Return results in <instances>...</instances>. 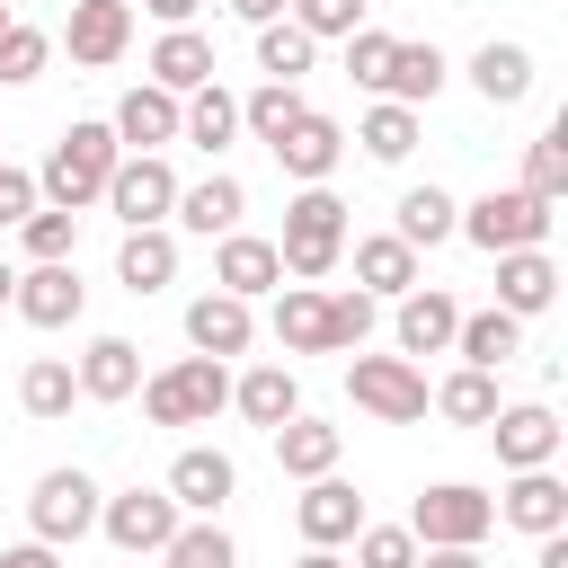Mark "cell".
<instances>
[{
    "label": "cell",
    "instance_id": "74e56055",
    "mask_svg": "<svg viewBox=\"0 0 568 568\" xmlns=\"http://www.w3.org/2000/svg\"><path fill=\"white\" fill-rule=\"evenodd\" d=\"M524 195H532V204H559V195H568V115H559L541 142H524Z\"/></svg>",
    "mask_w": 568,
    "mask_h": 568
},
{
    "label": "cell",
    "instance_id": "60d3db41",
    "mask_svg": "<svg viewBox=\"0 0 568 568\" xmlns=\"http://www.w3.org/2000/svg\"><path fill=\"white\" fill-rule=\"evenodd\" d=\"M311 53H320V44H311V36L293 27V18H275V27H257V71H266V80H284V89H293V80L311 71Z\"/></svg>",
    "mask_w": 568,
    "mask_h": 568
},
{
    "label": "cell",
    "instance_id": "6da1fadb",
    "mask_svg": "<svg viewBox=\"0 0 568 568\" xmlns=\"http://www.w3.org/2000/svg\"><path fill=\"white\" fill-rule=\"evenodd\" d=\"M115 133L106 124H62V142L44 151V169H36V204H62V213H80V204H98L106 195V178H115Z\"/></svg>",
    "mask_w": 568,
    "mask_h": 568
},
{
    "label": "cell",
    "instance_id": "f35d334b",
    "mask_svg": "<svg viewBox=\"0 0 568 568\" xmlns=\"http://www.w3.org/2000/svg\"><path fill=\"white\" fill-rule=\"evenodd\" d=\"M18 248H27V266H62V257L80 248V213H62V204H36V213L18 222Z\"/></svg>",
    "mask_w": 568,
    "mask_h": 568
},
{
    "label": "cell",
    "instance_id": "ac0fdd59",
    "mask_svg": "<svg viewBox=\"0 0 568 568\" xmlns=\"http://www.w3.org/2000/svg\"><path fill=\"white\" fill-rule=\"evenodd\" d=\"M497 524H515V532H568V488H559V470H515L506 479V497H497Z\"/></svg>",
    "mask_w": 568,
    "mask_h": 568
},
{
    "label": "cell",
    "instance_id": "7dc6e473",
    "mask_svg": "<svg viewBox=\"0 0 568 568\" xmlns=\"http://www.w3.org/2000/svg\"><path fill=\"white\" fill-rule=\"evenodd\" d=\"M390 44H399V36H382V27H355V36H346V80H355V89H382V71H390Z\"/></svg>",
    "mask_w": 568,
    "mask_h": 568
},
{
    "label": "cell",
    "instance_id": "f907efd6",
    "mask_svg": "<svg viewBox=\"0 0 568 568\" xmlns=\"http://www.w3.org/2000/svg\"><path fill=\"white\" fill-rule=\"evenodd\" d=\"M142 9H151V18H160V27H186V18H195V9H204V0H142Z\"/></svg>",
    "mask_w": 568,
    "mask_h": 568
},
{
    "label": "cell",
    "instance_id": "9a60e30c",
    "mask_svg": "<svg viewBox=\"0 0 568 568\" xmlns=\"http://www.w3.org/2000/svg\"><path fill=\"white\" fill-rule=\"evenodd\" d=\"M275 284H284L275 240H257V231H222V248H213V293L257 302V293H275Z\"/></svg>",
    "mask_w": 568,
    "mask_h": 568
},
{
    "label": "cell",
    "instance_id": "c3c4849f",
    "mask_svg": "<svg viewBox=\"0 0 568 568\" xmlns=\"http://www.w3.org/2000/svg\"><path fill=\"white\" fill-rule=\"evenodd\" d=\"M27 213H36V178H27V169H9V160H0V231H18V222H27Z\"/></svg>",
    "mask_w": 568,
    "mask_h": 568
},
{
    "label": "cell",
    "instance_id": "2e32d148",
    "mask_svg": "<svg viewBox=\"0 0 568 568\" xmlns=\"http://www.w3.org/2000/svg\"><path fill=\"white\" fill-rule=\"evenodd\" d=\"M178 231H195V240H222V231H240V213H248V186L231 178V169H213V178H195V186H178Z\"/></svg>",
    "mask_w": 568,
    "mask_h": 568
},
{
    "label": "cell",
    "instance_id": "ffe728a7",
    "mask_svg": "<svg viewBox=\"0 0 568 568\" xmlns=\"http://www.w3.org/2000/svg\"><path fill=\"white\" fill-rule=\"evenodd\" d=\"M453 328H462V302L444 284H408L399 293V355H444Z\"/></svg>",
    "mask_w": 568,
    "mask_h": 568
},
{
    "label": "cell",
    "instance_id": "8d00e7d4",
    "mask_svg": "<svg viewBox=\"0 0 568 568\" xmlns=\"http://www.w3.org/2000/svg\"><path fill=\"white\" fill-rule=\"evenodd\" d=\"M240 124H248V133H257V142L275 151V142H284V133L302 124V89H284V80H257V89L240 98Z\"/></svg>",
    "mask_w": 568,
    "mask_h": 568
},
{
    "label": "cell",
    "instance_id": "7402d4cb",
    "mask_svg": "<svg viewBox=\"0 0 568 568\" xmlns=\"http://www.w3.org/2000/svg\"><path fill=\"white\" fill-rule=\"evenodd\" d=\"M559 302V266L541 257V248H506L497 257V311L506 320H532V311H550Z\"/></svg>",
    "mask_w": 568,
    "mask_h": 568
},
{
    "label": "cell",
    "instance_id": "bcb514c9",
    "mask_svg": "<svg viewBox=\"0 0 568 568\" xmlns=\"http://www.w3.org/2000/svg\"><path fill=\"white\" fill-rule=\"evenodd\" d=\"M355 568H417L408 524H364V532H355Z\"/></svg>",
    "mask_w": 568,
    "mask_h": 568
},
{
    "label": "cell",
    "instance_id": "603a6c76",
    "mask_svg": "<svg viewBox=\"0 0 568 568\" xmlns=\"http://www.w3.org/2000/svg\"><path fill=\"white\" fill-rule=\"evenodd\" d=\"M80 399H133L142 390V346L133 337H89V355L71 364Z\"/></svg>",
    "mask_w": 568,
    "mask_h": 568
},
{
    "label": "cell",
    "instance_id": "7a4b0ae2",
    "mask_svg": "<svg viewBox=\"0 0 568 568\" xmlns=\"http://www.w3.org/2000/svg\"><path fill=\"white\" fill-rule=\"evenodd\" d=\"M337 257H346V204H337L328 186H302V195L284 204L275 266H284L293 284H320V275H337Z\"/></svg>",
    "mask_w": 568,
    "mask_h": 568
},
{
    "label": "cell",
    "instance_id": "d6986e66",
    "mask_svg": "<svg viewBox=\"0 0 568 568\" xmlns=\"http://www.w3.org/2000/svg\"><path fill=\"white\" fill-rule=\"evenodd\" d=\"M106 133H115V151H169V142H178V98L142 80V89L115 98V124H106Z\"/></svg>",
    "mask_w": 568,
    "mask_h": 568
},
{
    "label": "cell",
    "instance_id": "d4e9b609",
    "mask_svg": "<svg viewBox=\"0 0 568 568\" xmlns=\"http://www.w3.org/2000/svg\"><path fill=\"white\" fill-rule=\"evenodd\" d=\"M115 284H124V293L178 284V231H169V222H160V231H124V240H115Z\"/></svg>",
    "mask_w": 568,
    "mask_h": 568
},
{
    "label": "cell",
    "instance_id": "e575fe53",
    "mask_svg": "<svg viewBox=\"0 0 568 568\" xmlns=\"http://www.w3.org/2000/svg\"><path fill=\"white\" fill-rule=\"evenodd\" d=\"M160 568H240V541H231V532H222L213 515H186V524L169 532Z\"/></svg>",
    "mask_w": 568,
    "mask_h": 568
},
{
    "label": "cell",
    "instance_id": "8fae6325",
    "mask_svg": "<svg viewBox=\"0 0 568 568\" xmlns=\"http://www.w3.org/2000/svg\"><path fill=\"white\" fill-rule=\"evenodd\" d=\"M9 311L27 320V328H71L80 311H89V284H80V266L62 257V266H27L18 275V293H9Z\"/></svg>",
    "mask_w": 568,
    "mask_h": 568
},
{
    "label": "cell",
    "instance_id": "9c48e42d",
    "mask_svg": "<svg viewBox=\"0 0 568 568\" xmlns=\"http://www.w3.org/2000/svg\"><path fill=\"white\" fill-rule=\"evenodd\" d=\"M178 524H186V515L169 506V488H124V497H106V506H98V532H106L124 559H160Z\"/></svg>",
    "mask_w": 568,
    "mask_h": 568
},
{
    "label": "cell",
    "instance_id": "836d02e7",
    "mask_svg": "<svg viewBox=\"0 0 568 568\" xmlns=\"http://www.w3.org/2000/svg\"><path fill=\"white\" fill-rule=\"evenodd\" d=\"M453 222H462V204H453L444 186H408V195H399V222H390V240H408V248H435V240H453Z\"/></svg>",
    "mask_w": 568,
    "mask_h": 568
},
{
    "label": "cell",
    "instance_id": "9f6ffc18",
    "mask_svg": "<svg viewBox=\"0 0 568 568\" xmlns=\"http://www.w3.org/2000/svg\"><path fill=\"white\" fill-rule=\"evenodd\" d=\"M9 293H18V266H9V257H0V311H9Z\"/></svg>",
    "mask_w": 568,
    "mask_h": 568
},
{
    "label": "cell",
    "instance_id": "816d5d0a",
    "mask_svg": "<svg viewBox=\"0 0 568 568\" xmlns=\"http://www.w3.org/2000/svg\"><path fill=\"white\" fill-rule=\"evenodd\" d=\"M231 18H248V27H275V18H284V0H231Z\"/></svg>",
    "mask_w": 568,
    "mask_h": 568
},
{
    "label": "cell",
    "instance_id": "cb8c5ba5",
    "mask_svg": "<svg viewBox=\"0 0 568 568\" xmlns=\"http://www.w3.org/2000/svg\"><path fill=\"white\" fill-rule=\"evenodd\" d=\"M231 408L248 417V426H284V417H302V382H293V364H248L240 382H231Z\"/></svg>",
    "mask_w": 568,
    "mask_h": 568
},
{
    "label": "cell",
    "instance_id": "f1b7e54d",
    "mask_svg": "<svg viewBox=\"0 0 568 568\" xmlns=\"http://www.w3.org/2000/svg\"><path fill=\"white\" fill-rule=\"evenodd\" d=\"M231 133H240V98H231L222 80H204L195 98H178V142H195V151H231Z\"/></svg>",
    "mask_w": 568,
    "mask_h": 568
},
{
    "label": "cell",
    "instance_id": "d6a6232c",
    "mask_svg": "<svg viewBox=\"0 0 568 568\" xmlns=\"http://www.w3.org/2000/svg\"><path fill=\"white\" fill-rule=\"evenodd\" d=\"M444 71H453V62H444L435 44H390V71H382V98H390V106H426V98L444 89Z\"/></svg>",
    "mask_w": 568,
    "mask_h": 568
},
{
    "label": "cell",
    "instance_id": "4316f807",
    "mask_svg": "<svg viewBox=\"0 0 568 568\" xmlns=\"http://www.w3.org/2000/svg\"><path fill=\"white\" fill-rule=\"evenodd\" d=\"M213 80V44L195 36V27H169L160 44H151V89H169V98H195Z\"/></svg>",
    "mask_w": 568,
    "mask_h": 568
},
{
    "label": "cell",
    "instance_id": "5b68a950",
    "mask_svg": "<svg viewBox=\"0 0 568 568\" xmlns=\"http://www.w3.org/2000/svg\"><path fill=\"white\" fill-rule=\"evenodd\" d=\"M470 248H488V257H506V248H541L550 240V204H532L524 186H488L479 204H462V222H453Z\"/></svg>",
    "mask_w": 568,
    "mask_h": 568
},
{
    "label": "cell",
    "instance_id": "3957f363",
    "mask_svg": "<svg viewBox=\"0 0 568 568\" xmlns=\"http://www.w3.org/2000/svg\"><path fill=\"white\" fill-rule=\"evenodd\" d=\"M222 408H231V364H213V355H178L169 373L142 382V417L151 426H213Z\"/></svg>",
    "mask_w": 568,
    "mask_h": 568
},
{
    "label": "cell",
    "instance_id": "ee69618b",
    "mask_svg": "<svg viewBox=\"0 0 568 568\" xmlns=\"http://www.w3.org/2000/svg\"><path fill=\"white\" fill-rule=\"evenodd\" d=\"M364 9H373V0H284V18H293L311 44H320V36H337V44H346V36L364 27Z\"/></svg>",
    "mask_w": 568,
    "mask_h": 568
},
{
    "label": "cell",
    "instance_id": "b9f144b4",
    "mask_svg": "<svg viewBox=\"0 0 568 568\" xmlns=\"http://www.w3.org/2000/svg\"><path fill=\"white\" fill-rule=\"evenodd\" d=\"M44 62H53V36L27 27V18H9V27H0V89H27Z\"/></svg>",
    "mask_w": 568,
    "mask_h": 568
},
{
    "label": "cell",
    "instance_id": "44dd1931",
    "mask_svg": "<svg viewBox=\"0 0 568 568\" xmlns=\"http://www.w3.org/2000/svg\"><path fill=\"white\" fill-rule=\"evenodd\" d=\"M337 151H346V133H337V115H320V106H302V124L275 142V160H284V178H302V186H328V169H337Z\"/></svg>",
    "mask_w": 568,
    "mask_h": 568
},
{
    "label": "cell",
    "instance_id": "11a10c76",
    "mask_svg": "<svg viewBox=\"0 0 568 568\" xmlns=\"http://www.w3.org/2000/svg\"><path fill=\"white\" fill-rule=\"evenodd\" d=\"M293 568H346V559H337V550H302Z\"/></svg>",
    "mask_w": 568,
    "mask_h": 568
},
{
    "label": "cell",
    "instance_id": "5bb4252c",
    "mask_svg": "<svg viewBox=\"0 0 568 568\" xmlns=\"http://www.w3.org/2000/svg\"><path fill=\"white\" fill-rule=\"evenodd\" d=\"M488 435H497V462H506V470H550L568 426H559L541 399H524V408H497V417H488Z\"/></svg>",
    "mask_w": 568,
    "mask_h": 568
},
{
    "label": "cell",
    "instance_id": "ab89813d",
    "mask_svg": "<svg viewBox=\"0 0 568 568\" xmlns=\"http://www.w3.org/2000/svg\"><path fill=\"white\" fill-rule=\"evenodd\" d=\"M71 399H80L71 364H62V355H36V364H27V382H18V408L53 426V417H71Z\"/></svg>",
    "mask_w": 568,
    "mask_h": 568
},
{
    "label": "cell",
    "instance_id": "8992f818",
    "mask_svg": "<svg viewBox=\"0 0 568 568\" xmlns=\"http://www.w3.org/2000/svg\"><path fill=\"white\" fill-rule=\"evenodd\" d=\"M346 390H355V408L382 417V426H417V417H426V373H417L408 355H346Z\"/></svg>",
    "mask_w": 568,
    "mask_h": 568
},
{
    "label": "cell",
    "instance_id": "4dcf8cb0",
    "mask_svg": "<svg viewBox=\"0 0 568 568\" xmlns=\"http://www.w3.org/2000/svg\"><path fill=\"white\" fill-rule=\"evenodd\" d=\"M470 89H479L488 106H515V98H532V53H524V44H497V36H488V44L470 53Z\"/></svg>",
    "mask_w": 568,
    "mask_h": 568
},
{
    "label": "cell",
    "instance_id": "f5cc1de1",
    "mask_svg": "<svg viewBox=\"0 0 568 568\" xmlns=\"http://www.w3.org/2000/svg\"><path fill=\"white\" fill-rule=\"evenodd\" d=\"M417 568H488L479 550H417Z\"/></svg>",
    "mask_w": 568,
    "mask_h": 568
},
{
    "label": "cell",
    "instance_id": "484cf974",
    "mask_svg": "<svg viewBox=\"0 0 568 568\" xmlns=\"http://www.w3.org/2000/svg\"><path fill=\"white\" fill-rule=\"evenodd\" d=\"M337 453H346V435H337L328 417H284V426H275V462H284V479H328Z\"/></svg>",
    "mask_w": 568,
    "mask_h": 568
},
{
    "label": "cell",
    "instance_id": "ba28073f",
    "mask_svg": "<svg viewBox=\"0 0 568 568\" xmlns=\"http://www.w3.org/2000/svg\"><path fill=\"white\" fill-rule=\"evenodd\" d=\"M98 479L89 470H44L36 479V497H27V524H36V541L44 550H62V541H80V532H98Z\"/></svg>",
    "mask_w": 568,
    "mask_h": 568
},
{
    "label": "cell",
    "instance_id": "f6af8a7d",
    "mask_svg": "<svg viewBox=\"0 0 568 568\" xmlns=\"http://www.w3.org/2000/svg\"><path fill=\"white\" fill-rule=\"evenodd\" d=\"M364 337H373V293H328V355H364Z\"/></svg>",
    "mask_w": 568,
    "mask_h": 568
},
{
    "label": "cell",
    "instance_id": "db71d44e",
    "mask_svg": "<svg viewBox=\"0 0 568 568\" xmlns=\"http://www.w3.org/2000/svg\"><path fill=\"white\" fill-rule=\"evenodd\" d=\"M541 568H568V532H541Z\"/></svg>",
    "mask_w": 568,
    "mask_h": 568
},
{
    "label": "cell",
    "instance_id": "681fc988",
    "mask_svg": "<svg viewBox=\"0 0 568 568\" xmlns=\"http://www.w3.org/2000/svg\"><path fill=\"white\" fill-rule=\"evenodd\" d=\"M0 568H62V550H44V541H18V550H0Z\"/></svg>",
    "mask_w": 568,
    "mask_h": 568
},
{
    "label": "cell",
    "instance_id": "52a82bcc",
    "mask_svg": "<svg viewBox=\"0 0 568 568\" xmlns=\"http://www.w3.org/2000/svg\"><path fill=\"white\" fill-rule=\"evenodd\" d=\"M98 204H106L124 231H160V222H169V204H178V169H169L160 151H124Z\"/></svg>",
    "mask_w": 568,
    "mask_h": 568
},
{
    "label": "cell",
    "instance_id": "4fadbf2b",
    "mask_svg": "<svg viewBox=\"0 0 568 568\" xmlns=\"http://www.w3.org/2000/svg\"><path fill=\"white\" fill-rule=\"evenodd\" d=\"M293 524H302V541H311V550H337V541H355V532H364V497H355L337 470H328V479H302Z\"/></svg>",
    "mask_w": 568,
    "mask_h": 568
},
{
    "label": "cell",
    "instance_id": "6f0895ef",
    "mask_svg": "<svg viewBox=\"0 0 568 568\" xmlns=\"http://www.w3.org/2000/svg\"><path fill=\"white\" fill-rule=\"evenodd\" d=\"M0 27H9V0H0Z\"/></svg>",
    "mask_w": 568,
    "mask_h": 568
},
{
    "label": "cell",
    "instance_id": "f546056e",
    "mask_svg": "<svg viewBox=\"0 0 568 568\" xmlns=\"http://www.w3.org/2000/svg\"><path fill=\"white\" fill-rule=\"evenodd\" d=\"M515 346H524V320H506L497 302H488V311H462V328H453V355H462L470 373H497Z\"/></svg>",
    "mask_w": 568,
    "mask_h": 568
},
{
    "label": "cell",
    "instance_id": "277c9868",
    "mask_svg": "<svg viewBox=\"0 0 568 568\" xmlns=\"http://www.w3.org/2000/svg\"><path fill=\"white\" fill-rule=\"evenodd\" d=\"M497 532V497L470 488V479H435L417 506H408V541L417 550H479Z\"/></svg>",
    "mask_w": 568,
    "mask_h": 568
},
{
    "label": "cell",
    "instance_id": "83f0119b",
    "mask_svg": "<svg viewBox=\"0 0 568 568\" xmlns=\"http://www.w3.org/2000/svg\"><path fill=\"white\" fill-rule=\"evenodd\" d=\"M275 346L284 355H328V293L320 284H284L275 293Z\"/></svg>",
    "mask_w": 568,
    "mask_h": 568
},
{
    "label": "cell",
    "instance_id": "1f68e13d",
    "mask_svg": "<svg viewBox=\"0 0 568 568\" xmlns=\"http://www.w3.org/2000/svg\"><path fill=\"white\" fill-rule=\"evenodd\" d=\"M417 284V248L408 240H390V231H373V240H355V293H408Z\"/></svg>",
    "mask_w": 568,
    "mask_h": 568
},
{
    "label": "cell",
    "instance_id": "7bdbcfd3",
    "mask_svg": "<svg viewBox=\"0 0 568 568\" xmlns=\"http://www.w3.org/2000/svg\"><path fill=\"white\" fill-rule=\"evenodd\" d=\"M355 142H364L373 160H408V151H417V106H390V98H382V106L355 124Z\"/></svg>",
    "mask_w": 568,
    "mask_h": 568
},
{
    "label": "cell",
    "instance_id": "680465c9",
    "mask_svg": "<svg viewBox=\"0 0 568 568\" xmlns=\"http://www.w3.org/2000/svg\"><path fill=\"white\" fill-rule=\"evenodd\" d=\"M133 568H142V559H133Z\"/></svg>",
    "mask_w": 568,
    "mask_h": 568
},
{
    "label": "cell",
    "instance_id": "e0dca14e",
    "mask_svg": "<svg viewBox=\"0 0 568 568\" xmlns=\"http://www.w3.org/2000/svg\"><path fill=\"white\" fill-rule=\"evenodd\" d=\"M248 337H257L248 302H231V293H195V302H186V346H195V355L231 364V355H248Z\"/></svg>",
    "mask_w": 568,
    "mask_h": 568
},
{
    "label": "cell",
    "instance_id": "7c38bea8",
    "mask_svg": "<svg viewBox=\"0 0 568 568\" xmlns=\"http://www.w3.org/2000/svg\"><path fill=\"white\" fill-rule=\"evenodd\" d=\"M231 488H240V462L213 453V444H186V453L169 462V506H178V515H222Z\"/></svg>",
    "mask_w": 568,
    "mask_h": 568
},
{
    "label": "cell",
    "instance_id": "d590c367",
    "mask_svg": "<svg viewBox=\"0 0 568 568\" xmlns=\"http://www.w3.org/2000/svg\"><path fill=\"white\" fill-rule=\"evenodd\" d=\"M426 408H435V417H453V426H488V417H497V373H470V364H462L453 382H435V390H426Z\"/></svg>",
    "mask_w": 568,
    "mask_h": 568
},
{
    "label": "cell",
    "instance_id": "30bf717a",
    "mask_svg": "<svg viewBox=\"0 0 568 568\" xmlns=\"http://www.w3.org/2000/svg\"><path fill=\"white\" fill-rule=\"evenodd\" d=\"M62 44H71V62H80V71L124 62V44H133V0H71Z\"/></svg>",
    "mask_w": 568,
    "mask_h": 568
}]
</instances>
